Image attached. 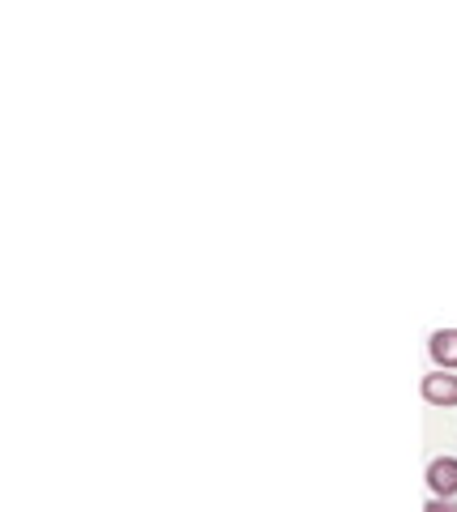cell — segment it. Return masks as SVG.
<instances>
[{
  "label": "cell",
  "mask_w": 457,
  "mask_h": 512,
  "mask_svg": "<svg viewBox=\"0 0 457 512\" xmlns=\"http://www.w3.org/2000/svg\"><path fill=\"white\" fill-rule=\"evenodd\" d=\"M423 397H428L432 406H457V376H423Z\"/></svg>",
  "instance_id": "2"
},
{
  "label": "cell",
  "mask_w": 457,
  "mask_h": 512,
  "mask_svg": "<svg viewBox=\"0 0 457 512\" xmlns=\"http://www.w3.org/2000/svg\"><path fill=\"white\" fill-rule=\"evenodd\" d=\"M428 487L432 495H440V500H453L457 495V461L453 457H436L428 466Z\"/></svg>",
  "instance_id": "1"
},
{
  "label": "cell",
  "mask_w": 457,
  "mask_h": 512,
  "mask_svg": "<svg viewBox=\"0 0 457 512\" xmlns=\"http://www.w3.org/2000/svg\"><path fill=\"white\" fill-rule=\"evenodd\" d=\"M423 512H457V500H440V495H432Z\"/></svg>",
  "instance_id": "4"
},
{
  "label": "cell",
  "mask_w": 457,
  "mask_h": 512,
  "mask_svg": "<svg viewBox=\"0 0 457 512\" xmlns=\"http://www.w3.org/2000/svg\"><path fill=\"white\" fill-rule=\"evenodd\" d=\"M428 350H432V359H436L440 372H453V367H457V329H440V333H432Z\"/></svg>",
  "instance_id": "3"
}]
</instances>
